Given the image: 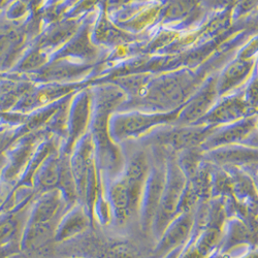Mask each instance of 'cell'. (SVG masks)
Masks as SVG:
<instances>
[{
  "label": "cell",
  "instance_id": "1",
  "mask_svg": "<svg viewBox=\"0 0 258 258\" xmlns=\"http://www.w3.org/2000/svg\"><path fill=\"white\" fill-rule=\"evenodd\" d=\"M150 166L151 159L147 154L137 152L125 160L123 170L116 178L103 183L112 210V223L123 227L133 221L139 222L143 190Z\"/></svg>",
  "mask_w": 258,
  "mask_h": 258
},
{
  "label": "cell",
  "instance_id": "2",
  "mask_svg": "<svg viewBox=\"0 0 258 258\" xmlns=\"http://www.w3.org/2000/svg\"><path fill=\"white\" fill-rule=\"evenodd\" d=\"M187 182L188 178L180 162L171 156L166 157L165 187L151 229V235L155 242L160 239L168 224L178 215Z\"/></svg>",
  "mask_w": 258,
  "mask_h": 258
},
{
  "label": "cell",
  "instance_id": "3",
  "mask_svg": "<svg viewBox=\"0 0 258 258\" xmlns=\"http://www.w3.org/2000/svg\"><path fill=\"white\" fill-rule=\"evenodd\" d=\"M166 182V158L151 159L149 174L144 186L140 207L139 225L143 233L151 235L152 224L157 214Z\"/></svg>",
  "mask_w": 258,
  "mask_h": 258
},
{
  "label": "cell",
  "instance_id": "4",
  "mask_svg": "<svg viewBox=\"0 0 258 258\" xmlns=\"http://www.w3.org/2000/svg\"><path fill=\"white\" fill-rule=\"evenodd\" d=\"M197 208L180 213L168 224L160 239L156 242L152 252L153 258H163L170 251L179 247H185L195 228Z\"/></svg>",
  "mask_w": 258,
  "mask_h": 258
},
{
  "label": "cell",
  "instance_id": "5",
  "mask_svg": "<svg viewBox=\"0 0 258 258\" xmlns=\"http://www.w3.org/2000/svg\"><path fill=\"white\" fill-rule=\"evenodd\" d=\"M175 119H177L176 113L156 115H121L114 118L111 123V136L114 140L121 141L129 137L141 135L155 125L171 122Z\"/></svg>",
  "mask_w": 258,
  "mask_h": 258
},
{
  "label": "cell",
  "instance_id": "6",
  "mask_svg": "<svg viewBox=\"0 0 258 258\" xmlns=\"http://www.w3.org/2000/svg\"><path fill=\"white\" fill-rule=\"evenodd\" d=\"M93 226V222L84 205L77 203L70 207L62 215L57 225L55 241L63 243L77 238L88 228Z\"/></svg>",
  "mask_w": 258,
  "mask_h": 258
},
{
  "label": "cell",
  "instance_id": "7",
  "mask_svg": "<svg viewBox=\"0 0 258 258\" xmlns=\"http://www.w3.org/2000/svg\"><path fill=\"white\" fill-rule=\"evenodd\" d=\"M208 158L216 164L227 167L255 168L258 170V150L238 147H223L213 150Z\"/></svg>",
  "mask_w": 258,
  "mask_h": 258
},
{
  "label": "cell",
  "instance_id": "8",
  "mask_svg": "<svg viewBox=\"0 0 258 258\" xmlns=\"http://www.w3.org/2000/svg\"><path fill=\"white\" fill-rule=\"evenodd\" d=\"M61 154L53 152L41 164L33 179L35 197L46 191L58 188L60 178Z\"/></svg>",
  "mask_w": 258,
  "mask_h": 258
},
{
  "label": "cell",
  "instance_id": "9",
  "mask_svg": "<svg viewBox=\"0 0 258 258\" xmlns=\"http://www.w3.org/2000/svg\"><path fill=\"white\" fill-rule=\"evenodd\" d=\"M254 127V121L252 119L245 120L238 124L231 125L228 128L222 129L219 133L214 134L206 140L205 146L209 149H215L217 147H223L225 145L235 143L243 140Z\"/></svg>",
  "mask_w": 258,
  "mask_h": 258
},
{
  "label": "cell",
  "instance_id": "10",
  "mask_svg": "<svg viewBox=\"0 0 258 258\" xmlns=\"http://www.w3.org/2000/svg\"><path fill=\"white\" fill-rule=\"evenodd\" d=\"M253 233L247 225L240 219L234 218L224 226V231L221 239V252L228 253L236 247H242L244 243H250Z\"/></svg>",
  "mask_w": 258,
  "mask_h": 258
},
{
  "label": "cell",
  "instance_id": "11",
  "mask_svg": "<svg viewBox=\"0 0 258 258\" xmlns=\"http://www.w3.org/2000/svg\"><path fill=\"white\" fill-rule=\"evenodd\" d=\"M13 188H14V185H11L4 181H0V214H2V209L5 203L7 202L8 198L10 197Z\"/></svg>",
  "mask_w": 258,
  "mask_h": 258
},
{
  "label": "cell",
  "instance_id": "12",
  "mask_svg": "<svg viewBox=\"0 0 258 258\" xmlns=\"http://www.w3.org/2000/svg\"><path fill=\"white\" fill-rule=\"evenodd\" d=\"M235 258H258V248H252L247 250L244 254H240Z\"/></svg>",
  "mask_w": 258,
  "mask_h": 258
},
{
  "label": "cell",
  "instance_id": "13",
  "mask_svg": "<svg viewBox=\"0 0 258 258\" xmlns=\"http://www.w3.org/2000/svg\"><path fill=\"white\" fill-rule=\"evenodd\" d=\"M7 161H8V158H7L6 152L0 153V181H2L3 173H4V169H5L6 165H7Z\"/></svg>",
  "mask_w": 258,
  "mask_h": 258
},
{
  "label": "cell",
  "instance_id": "14",
  "mask_svg": "<svg viewBox=\"0 0 258 258\" xmlns=\"http://www.w3.org/2000/svg\"><path fill=\"white\" fill-rule=\"evenodd\" d=\"M254 185L256 188V192H257V196H258V170L255 173L254 175Z\"/></svg>",
  "mask_w": 258,
  "mask_h": 258
},
{
  "label": "cell",
  "instance_id": "15",
  "mask_svg": "<svg viewBox=\"0 0 258 258\" xmlns=\"http://www.w3.org/2000/svg\"><path fill=\"white\" fill-rule=\"evenodd\" d=\"M71 258H83V257H71Z\"/></svg>",
  "mask_w": 258,
  "mask_h": 258
},
{
  "label": "cell",
  "instance_id": "16",
  "mask_svg": "<svg viewBox=\"0 0 258 258\" xmlns=\"http://www.w3.org/2000/svg\"><path fill=\"white\" fill-rule=\"evenodd\" d=\"M13 258H19V257H18V255H16V256H14Z\"/></svg>",
  "mask_w": 258,
  "mask_h": 258
}]
</instances>
